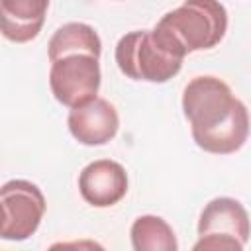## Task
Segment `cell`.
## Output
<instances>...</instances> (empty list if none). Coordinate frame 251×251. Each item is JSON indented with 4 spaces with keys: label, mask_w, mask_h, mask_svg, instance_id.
Returning a JSON list of instances; mask_svg holds the SVG:
<instances>
[{
    "label": "cell",
    "mask_w": 251,
    "mask_h": 251,
    "mask_svg": "<svg viewBox=\"0 0 251 251\" xmlns=\"http://www.w3.org/2000/svg\"><path fill=\"white\" fill-rule=\"evenodd\" d=\"M98 59L90 53H69L51 61L49 86L55 100L75 108L96 98L102 78Z\"/></svg>",
    "instance_id": "5b68a950"
},
{
    "label": "cell",
    "mask_w": 251,
    "mask_h": 251,
    "mask_svg": "<svg viewBox=\"0 0 251 251\" xmlns=\"http://www.w3.org/2000/svg\"><path fill=\"white\" fill-rule=\"evenodd\" d=\"M227 29V12L220 0H184L151 29L161 45L184 59L188 53L216 47Z\"/></svg>",
    "instance_id": "7a4b0ae2"
},
{
    "label": "cell",
    "mask_w": 251,
    "mask_h": 251,
    "mask_svg": "<svg viewBox=\"0 0 251 251\" xmlns=\"http://www.w3.org/2000/svg\"><path fill=\"white\" fill-rule=\"evenodd\" d=\"M67 126L71 135L82 145H104L118 133L120 118L106 98H92L69 112Z\"/></svg>",
    "instance_id": "ba28073f"
},
{
    "label": "cell",
    "mask_w": 251,
    "mask_h": 251,
    "mask_svg": "<svg viewBox=\"0 0 251 251\" xmlns=\"http://www.w3.org/2000/svg\"><path fill=\"white\" fill-rule=\"evenodd\" d=\"M4 227H6V208H4V204L0 202V235H2Z\"/></svg>",
    "instance_id": "7c38bea8"
},
{
    "label": "cell",
    "mask_w": 251,
    "mask_h": 251,
    "mask_svg": "<svg viewBox=\"0 0 251 251\" xmlns=\"http://www.w3.org/2000/svg\"><path fill=\"white\" fill-rule=\"evenodd\" d=\"M131 247L135 251H176L178 243L173 227L159 216H139L129 229Z\"/></svg>",
    "instance_id": "8fae6325"
},
{
    "label": "cell",
    "mask_w": 251,
    "mask_h": 251,
    "mask_svg": "<svg viewBox=\"0 0 251 251\" xmlns=\"http://www.w3.org/2000/svg\"><path fill=\"white\" fill-rule=\"evenodd\" d=\"M49 0H0V33L14 43L35 39L45 24Z\"/></svg>",
    "instance_id": "9c48e42d"
},
{
    "label": "cell",
    "mask_w": 251,
    "mask_h": 251,
    "mask_svg": "<svg viewBox=\"0 0 251 251\" xmlns=\"http://www.w3.org/2000/svg\"><path fill=\"white\" fill-rule=\"evenodd\" d=\"M0 202L6 208V227L2 239L24 241L31 237L45 214V196L37 184L16 178L0 186Z\"/></svg>",
    "instance_id": "8992f818"
},
{
    "label": "cell",
    "mask_w": 251,
    "mask_h": 251,
    "mask_svg": "<svg viewBox=\"0 0 251 251\" xmlns=\"http://www.w3.org/2000/svg\"><path fill=\"white\" fill-rule=\"evenodd\" d=\"M249 239V216L241 202L220 196L210 200L198 220L194 251H241Z\"/></svg>",
    "instance_id": "277c9868"
},
{
    "label": "cell",
    "mask_w": 251,
    "mask_h": 251,
    "mask_svg": "<svg viewBox=\"0 0 251 251\" xmlns=\"http://www.w3.org/2000/svg\"><path fill=\"white\" fill-rule=\"evenodd\" d=\"M49 61H55L69 53H90L94 57H100L102 53V41L92 25L82 22H69L61 25L49 39L47 45Z\"/></svg>",
    "instance_id": "30bf717a"
},
{
    "label": "cell",
    "mask_w": 251,
    "mask_h": 251,
    "mask_svg": "<svg viewBox=\"0 0 251 251\" xmlns=\"http://www.w3.org/2000/svg\"><path fill=\"white\" fill-rule=\"evenodd\" d=\"M118 69L131 80L167 82L178 75L182 61L169 53L151 29L129 31L120 37L114 51Z\"/></svg>",
    "instance_id": "3957f363"
},
{
    "label": "cell",
    "mask_w": 251,
    "mask_h": 251,
    "mask_svg": "<svg viewBox=\"0 0 251 251\" xmlns=\"http://www.w3.org/2000/svg\"><path fill=\"white\" fill-rule=\"evenodd\" d=\"M78 190L86 204L94 208H110L126 196L127 173L116 161H92L78 175Z\"/></svg>",
    "instance_id": "52a82bcc"
},
{
    "label": "cell",
    "mask_w": 251,
    "mask_h": 251,
    "mask_svg": "<svg viewBox=\"0 0 251 251\" xmlns=\"http://www.w3.org/2000/svg\"><path fill=\"white\" fill-rule=\"evenodd\" d=\"M182 112L194 143L214 155L239 151L249 135L247 106L218 76H196L182 92Z\"/></svg>",
    "instance_id": "6da1fadb"
}]
</instances>
